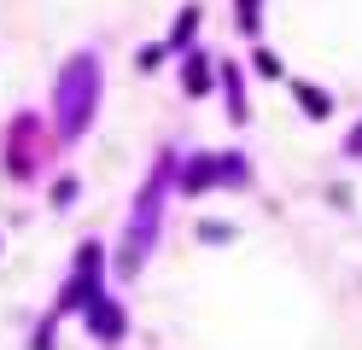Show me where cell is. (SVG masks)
Segmentation results:
<instances>
[{
  "label": "cell",
  "instance_id": "1",
  "mask_svg": "<svg viewBox=\"0 0 362 350\" xmlns=\"http://www.w3.org/2000/svg\"><path fill=\"white\" fill-rule=\"evenodd\" d=\"M94 111H100V59H94V53H76L71 64L59 70V88H53V117H59V134H64V140L88 134Z\"/></svg>",
  "mask_w": 362,
  "mask_h": 350
},
{
  "label": "cell",
  "instance_id": "2",
  "mask_svg": "<svg viewBox=\"0 0 362 350\" xmlns=\"http://www.w3.org/2000/svg\"><path fill=\"white\" fill-rule=\"evenodd\" d=\"M164 187H170V158H158V170L146 175L141 199H134L129 240H123V251H117V269H123V274H141V263L152 257V240H158V210H164Z\"/></svg>",
  "mask_w": 362,
  "mask_h": 350
},
{
  "label": "cell",
  "instance_id": "3",
  "mask_svg": "<svg viewBox=\"0 0 362 350\" xmlns=\"http://www.w3.org/2000/svg\"><path fill=\"white\" fill-rule=\"evenodd\" d=\"M216 181H245V158H193V170L181 175L187 193H205Z\"/></svg>",
  "mask_w": 362,
  "mask_h": 350
},
{
  "label": "cell",
  "instance_id": "4",
  "mask_svg": "<svg viewBox=\"0 0 362 350\" xmlns=\"http://www.w3.org/2000/svg\"><path fill=\"white\" fill-rule=\"evenodd\" d=\"M88 327H94V339H123V310L111 298H94L88 303Z\"/></svg>",
  "mask_w": 362,
  "mask_h": 350
},
{
  "label": "cell",
  "instance_id": "5",
  "mask_svg": "<svg viewBox=\"0 0 362 350\" xmlns=\"http://www.w3.org/2000/svg\"><path fill=\"white\" fill-rule=\"evenodd\" d=\"M181 88H187V93H205V88H211V59H187V76H181Z\"/></svg>",
  "mask_w": 362,
  "mask_h": 350
},
{
  "label": "cell",
  "instance_id": "6",
  "mask_svg": "<svg viewBox=\"0 0 362 350\" xmlns=\"http://www.w3.org/2000/svg\"><path fill=\"white\" fill-rule=\"evenodd\" d=\"M298 105H304L310 117H327V93H322V88H298Z\"/></svg>",
  "mask_w": 362,
  "mask_h": 350
},
{
  "label": "cell",
  "instance_id": "7",
  "mask_svg": "<svg viewBox=\"0 0 362 350\" xmlns=\"http://www.w3.org/2000/svg\"><path fill=\"white\" fill-rule=\"evenodd\" d=\"M193 23H199V12L187 6V12H181V23H175V35H170V47H187V41H193Z\"/></svg>",
  "mask_w": 362,
  "mask_h": 350
},
{
  "label": "cell",
  "instance_id": "8",
  "mask_svg": "<svg viewBox=\"0 0 362 350\" xmlns=\"http://www.w3.org/2000/svg\"><path fill=\"white\" fill-rule=\"evenodd\" d=\"M257 12H263V0H240V30L245 35H257Z\"/></svg>",
  "mask_w": 362,
  "mask_h": 350
},
{
  "label": "cell",
  "instance_id": "9",
  "mask_svg": "<svg viewBox=\"0 0 362 350\" xmlns=\"http://www.w3.org/2000/svg\"><path fill=\"white\" fill-rule=\"evenodd\" d=\"M257 76H269V82L281 76V64H275V53H257Z\"/></svg>",
  "mask_w": 362,
  "mask_h": 350
},
{
  "label": "cell",
  "instance_id": "10",
  "mask_svg": "<svg viewBox=\"0 0 362 350\" xmlns=\"http://www.w3.org/2000/svg\"><path fill=\"white\" fill-rule=\"evenodd\" d=\"M345 152H351V158H362V123L351 129V140H345Z\"/></svg>",
  "mask_w": 362,
  "mask_h": 350
}]
</instances>
